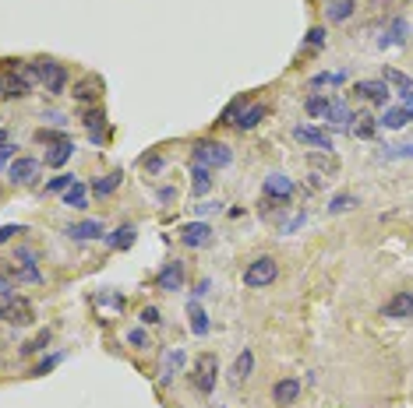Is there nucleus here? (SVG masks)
<instances>
[{"label": "nucleus", "instance_id": "36", "mask_svg": "<svg viewBox=\"0 0 413 408\" xmlns=\"http://www.w3.org/2000/svg\"><path fill=\"white\" fill-rule=\"evenodd\" d=\"M180 366H184V352H170L166 370H163V377H159V380H163V384H170V380H173V373H177Z\"/></svg>", "mask_w": 413, "mask_h": 408}, {"label": "nucleus", "instance_id": "4", "mask_svg": "<svg viewBox=\"0 0 413 408\" xmlns=\"http://www.w3.org/2000/svg\"><path fill=\"white\" fill-rule=\"evenodd\" d=\"M279 278V264L272 257H254L247 268H244V285L247 288H265Z\"/></svg>", "mask_w": 413, "mask_h": 408}, {"label": "nucleus", "instance_id": "12", "mask_svg": "<svg viewBox=\"0 0 413 408\" xmlns=\"http://www.w3.org/2000/svg\"><path fill=\"white\" fill-rule=\"evenodd\" d=\"M382 317H392V320L413 317V293H396V296L382 307Z\"/></svg>", "mask_w": 413, "mask_h": 408}, {"label": "nucleus", "instance_id": "11", "mask_svg": "<svg viewBox=\"0 0 413 408\" xmlns=\"http://www.w3.org/2000/svg\"><path fill=\"white\" fill-rule=\"evenodd\" d=\"M75 102H81V106H88V102H95L99 95H102V78L99 74H85L78 85H75Z\"/></svg>", "mask_w": 413, "mask_h": 408}, {"label": "nucleus", "instance_id": "42", "mask_svg": "<svg viewBox=\"0 0 413 408\" xmlns=\"http://www.w3.org/2000/svg\"><path fill=\"white\" fill-rule=\"evenodd\" d=\"M22 232H25V225H0V243H11L15 236H22Z\"/></svg>", "mask_w": 413, "mask_h": 408}, {"label": "nucleus", "instance_id": "34", "mask_svg": "<svg viewBox=\"0 0 413 408\" xmlns=\"http://www.w3.org/2000/svg\"><path fill=\"white\" fill-rule=\"evenodd\" d=\"M343 81H346V74H343V71H322V74H315V78H311V85H315V88H322V85H343Z\"/></svg>", "mask_w": 413, "mask_h": 408}, {"label": "nucleus", "instance_id": "7", "mask_svg": "<svg viewBox=\"0 0 413 408\" xmlns=\"http://www.w3.org/2000/svg\"><path fill=\"white\" fill-rule=\"evenodd\" d=\"M180 243H184L187 250L209 247V243H212V225H209V222H187V225H180Z\"/></svg>", "mask_w": 413, "mask_h": 408}, {"label": "nucleus", "instance_id": "5", "mask_svg": "<svg viewBox=\"0 0 413 408\" xmlns=\"http://www.w3.org/2000/svg\"><path fill=\"white\" fill-rule=\"evenodd\" d=\"M216 370H219V363H216V356H212V352H201V356L194 359L191 384H194V391H198V394H212V391H216Z\"/></svg>", "mask_w": 413, "mask_h": 408}, {"label": "nucleus", "instance_id": "57", "mask_svg": "<svg viewBox=\"0 0 413 408\" xmlns=\"http://www.w3.org/2000/svg\"><path fill=\"white\" fill-rule=\"evenodd\" d=\"M8 141H11V134H8V131H4V127H0V148H4V145H8Z\"/></svg>", "mask_w": 413, "mask_h": 408}, {"label": "nucleus", "instance_id": "1", "mask_svg": "<svg viewBox=\"0 0 413 408\" xmlns=\"http://www.w3.org/2000/svg\"><path fill=\"white\" fill-rule=\"evenodd\" d=\"M191 155H194V162H198V165H209V169H226V165L233 162L230 145H223V141H209V138L194 141Z\"/></svg>", "mask_w": 413, "mask_h": 408}, {"label": "nucleus", "instance_id": "35", "mask_svg": "<svg viewBox=\"0 0 413 408\" xmlns=\"http://www.w3.org/2000/svg\"><path fill=\"white\" fill-rule=\"evenodd\" d=\"M382 81H392V85H399V92L413 88V81H410L403 71H396V67H385V71H382Z\"/></svg>", "mask_w": 413, "mask_h": 408}, {"label": "nucleus", "instance_id": "43", "mask_svg": "<svg viewBox=\"0 0 413 408\" xmlns=\"http://www.w3.org/2000/svg\"><path fill=\"white\" fill-rule=\"evenodd\" d=\"M61 359H64L61 352H57V356H46V359H42V363H39V366H36L32 373H36V377H46V373H49V370H54V366H57Z\"/></svg>", "mask_w": 413, "mask_h": 408}, {"label": "nucleus", "instance_id": "45", "mask_svg": "<svg viewBox=\"0 0 413 408\" xmlns=\"http://www.w3.org/2000/svg\"><path fill=\"white\" fill-rule=\"evenodd\" d=\"M219 211H223V201H205V204H198V215H201V218L219 215Z\"/></svg>", "mask_w": 413, "mask_h": 408}, {"label": "nucleus", "instance_id": "31", "mask_svg": "<svg viewBox=\"0 0 413 408\" xmlns=\"http://www.w3.org/2000/svg\"><path fill=\"white\" fill-rule=\"evenodd\" d=\"M360 201H357V194H336L332 201H329V215H343V211H350V208H357Z\"/></svg>", "mask_w": 413, "mask_h": 408}, {"label": "nucleus", "instance_id": "24", "mask_svg": "<svg viewBox=\"0 0 413 408\" xmlns=\"http://www.w3.org/2000/svg\"><path fill=\"white\" fill-rule=\"evenodd\" d=\"M64 204H68V208H75V211L88 208V187H85L81 180H75V183L64 190Z\"/></svg>", "mask_w": 413, "mask_h": 408}, {"label": "nucleus", "instance_id": "18", "mask_svg": "<svg viewBox=\"0 0 413 408\" xmlns=\"http://www.w3.org/2000/svg\"><path fill=\"white\" fill-rule=\"evenodd\" d=\"M134 240H138V229H134V225H120V229L107 232L110 250H131V247H134Z\"/></svg>", "mask_w": 413, "mask_h": 408}, {"label": "nucleus", "instance_id": "38", "mask_svg": "<svg viewBox=\"0 0 413 408\" xmlns=\"http://www.w3.org/2000/svg\"><path fill=\"white\" fill-rule=\"evenodd\" d=\"M357 120H360V124L353 127V134H357V138H364V141H368V138H375V120H371V116H357Z\"/></svg>", "mask_w": 413, "mask_h": 408}, {"label": "nucleus", "instance_id": "16", "mask_svg": "<svg viewBox=\"0 0 413 408\" xmlns=\"http://www.w3.org/2000/svg\"><path fill=\"white\" fill-rule=\"evenodd\" d=\"M265 116H269V106H265V102H251V106H244V109H240L237 127H240V131H254L258 124L265 120Z\"/></svg>", "mask_w": 413, "mask_h": 408}, {"label": "nucleus", "instance_id": "33", "mask_svg": "<svg viewBox=\"0 0 413 408\" xmlns=\"http://www.w3.org/2000/svg\"><path fill=\"white\" fill-rule=\"evenodd\" d=\"M49 338H54V334H49V331H39L29 345H22V356H32V352H42V348L49 345Z\"/></svg>", "mask_w": 413, "mask_h": 408}, {"label": "nucleus", "instance_id": "2", "mask_svg": "<svg viewBox=\"0 0 413 408\" xmlns=\"http://www.w3.org/2000/svg\"><path fill=\"white\" fill-rule=\"evenodd\" d=\"M0 320L11 324V327H29V324L36 320V310H32V303H29L25 296L11 293V296L0 300Z\"/></svg>", "mask_w": 413, "mask_h": 408}, {"label": "nucleus", "instance_id": "50", "mask_svg": "<svg viewBox=\"0 0 413 408\" xmlns=\"http://www.w3.org/2000/svg\"><path fill=\"white\" fill-rule=\"evenodd\" d=\"M15 152H18V148H15V141H8L4 148H0V169H4V165L15 158Z\"/></svg>", "mask_w": 413, "mask_h": 408}, {"label": "nucleus", "instance_id": "53", "mask_svg": "<svg viewBox=\"0 0 413 408\" xmlns=\"http://www.w3.org/2000/svg\"><path fill=\"white\" fill-rule=\"evenodd\" d=\"M392 158H413V145H399L396 152H389Z\"/></svg>", "mask_w": 413, "mask_h": 408}, {"label": "nucleus", "instance_id": "17", "mask_svg": "<svg viewBox=\"0 0 413 408\" xmlns=\"http://www.w3.org/2000/svg\"><path fill=\"white\" fill-rule=\"evenodd\" d=\"M102 120H107V113H102L99 106H88V109H85V116H81V124L88 127V141H92V145H102V141H107V134L99 131V127H102Z\"/></svg>", "mask_w": 413, "mask_h": 408}, {"label": "nucleus", "instance_id": "27", "mask_svg": "<svg viewBox=\"0 0 413 408\" xmlns=\"http://www.w3.org/2000/svg\"><path fill=\"white\" fill-rule=\"evenodd\" d=\"M406 32H410V25H406L403 18H396V22L389 25V32L378 39V46H382V49H385V46H403V42H406Z\"/></svg>", "mask_w": 413, "mask_h": 408}, {"label": "nucleus", "instance_id": "32", "mask_svg": "<svg viewBox=\"0 0 413 408\" xmlns=\"http://www.w3.org/2000/svg\"><path fill=\"white\" fill-rule=\"evenodd\" d=\"M353 11H357L353 0H336V4L329 8V18L332 22H346V18H353Z\"/></svg>", "mask_w": 413, "mask_h": 408}, {"label": "nucleus", "instance_id": "29", "mask_svg": "<svg viewBox=\"0 0 413 408\" xmlns=\"http://www.w3.org/2000/svg\"><path fill=\"white\" fill-rule=\"evenodd\" d=\"M251 370H254V352H251V348H244V352L233 359V370H230V373H233V380L240 384V380L251 377Z\"/></svg>", "mask_w": 413, "mask_h": 408}, {"label": "nucleus", "instance_id": "40", "mask_svg": "<svg viewBox=\"0 0 413 408\" xmlns=\"http://www.w3.org/2000/svg\"><path fill=\"white\" fill-rule=\"evenodd\" d=\"M71 183H75V177H71V172H64V177H57V180L46 183V194H61V190H68Z\"/></svg>", "mask_w": 413, "mask_h": 408}, {"label": "nucleus", "instance_id": "19", "mask_svg": "<svg viewBox=\"0 0 413 408\" xmlns=\"http://www.w3.org/2000/svg\"><path fill=\"white\" fill-rule=\"evenodd\" d=\"M191 190L198 194V197H205V194H209L212 190V169L209 165H191Z\"/></svg>", "mask_w": 413, "mask_h": 408}, {"label": "nucleus", "instance_id": "56", "mask_svg": "<svg viewBox=\"0 0 413 408\" xmlns=\"http://www.w3.org/2000/svg\"><path fill=\"white\" fill-rule=\"evenodd\" d=\"M403 106L413 113V88H406V92H403Z\"/></svg>", "mask_w": 413, "mask_h": 408}, {"label": "nucleus", "instance_id": "49", "mask_svg": "<svg viewBox=\"0 0 413 408\" xmlns=\"http://www.w3.org/2000/svg\"><path fill=\"white\" fill-rule=\"evenodd\" d=\"M36 141H42V145H57V141H64V138H61V134H54V131H46V127H42V131H36Z\"/></svg>", "mask_w": 413, "mask_h": 408}, {"label": "nucleus", "instance_id": "48", "mask_svg": "<svg viewBox=\"0 0 413 408\" xmlns=\"http://www.w3.org/2000/svg\"><path fill=\"white\" fill-rule=\"evenodd\" d=\"M163 165H166V158H163V155H145V169H148V172H159Z\"/></svg>", "mask_w": 413, "mask_h": 408}, {"label": "nucleus", "instance_id": "3", "mask_svg": "<svg viewBox=\"0 0 413 408\" xmlns=\"http://www.w3.org/2000/svg\"><path fill=\"white\" fill-rule=\"evenodd\" d=\"M36 71H39V85L49 92V95H61L68 88V67L61 60H49V56H39L36 60Z\"/></svg>", "mask_w": 413, "mask_h": 408}, {"label": "nucleus", "instance_id": "23", "mask_svg": "<svg viewBox=\"0 0 413 408\" xmlns=\"http://www.w3.org/2000/svg\"><path fill=\"white\" fill-rule=\"evenodd\" d=\"M265 194H269V197H276V201H286V197L293 194V183L283 177V172H272V177L265 180Z\"/></svg>", "mask_w": 413, "mask_h": 408}, {"label": "nucleus", "instance_id": "54", "mask_svg": "<svg viewBox=\"0 0 413 408\" xmlns=\"http://www.w3.org/2000/svg\"><path fill=\"white\" fill-rule=\"evenodd\" d=\"M46 120H49V124H57V127H64V124H68V116H64V113H46Z\"/></svg>", "mask_w": 413, "mask_h": 408}, {"label": "nucleus", "instance_id": "25", "mask_svg": "<svg viewBox=\"0 0 413 408\" xmlns=\"http://www.w3.org/2000/svg\"><path fill=\"white\" fill-rule=\"evenodd\" d=\"M410 120H413V113H410L406 106H399V109H385V116H382L378 124H382L385 131H399V127H406Z\"/></svg>", "mask_w": 413, "mask_h": 408}, {"label": "nucleus", "instance_id": "55", "mask_svg": "<svg viewBox=\"0 0 413 408\" xmlns=\"http://www.w3.org/2000/svg\"><path fill=\"white\" fill-rule=\"evenodd\" d=\"M173 197H177V190H173V187H163V190H159V201H163V204H170Z\"/></svg>", "mask_w": 413, "mask_h": 408}, {"label": "nucleus", "instance_id": "37", "mask_svg": "<svg viewBox=\"0 0 413 408\" xmlns=\"http://www.w3.org/2000/svg\"><path fill=\"white\" fill-rule=\"evenodd\" d=\"M247 102L244 99H233L226 109H223V116H219V124H237V116H240V109H244Z\"/></svg>", "mask_w": 413, "mask_h": 408}, {"label": "nucleus", "instance_id": "14", "mask_svg": "<svg viewBox=\"0 0 413 408\" xmlns=\"http://www.w3.org/2000/svg\"><path fill=\"white\" fill-rule=\"evenodd\" d=\"M68 236L71 240H99V236H107V229H102V222L99 218H85V222H71L68 229Z\"/></svg>", "mask_w": 413, "mask_h": 408}, {"label": "nucleus", "instance_id": "26", "mask_svg": "<svg viewBox=\"0 0 413 408\" xmlns=\"http://www.w3.org/2000/svg\"><path fill=\"white\" fill-rule=\"evenodd\" d=\"M187 317H191V331H194L198 338L209 334V313H205V310L198 307V300H191V303H187Z\"/></svg>", "mask_w": 413, "mask_h": 408}, {"label": "nucleus", "instance_id": "20", "mask_svg": "<svg viewBox=\"0 0 413 408\" xmlns=\"http://www.w3.org/2000/svg\"><path fill=\"white\" fill-rule=\"evenodd\" d=\"M71 155H75V145L64 138V141H57V145H49V152H46V165H49V169H61Z\"/></svg>", "mask_w": 413, "mask_h": 408}, {"label": "nucleus", "instance_id": "30", "mask_svg": "<svg viewBox=\"0 0 413 408\" xmlns=\"http://www.w3.org/2000/svg\"><path fill=\"white\" fill-rule=\"evenodd\" d=\"M329 95H311L304 102V109H307V116H315V120H325V113H329Z\"/></svg>", "mask_w": 413, "mask_h": 408}, {"label": "nucleus", "instance_id": "58", "mask_svg": "<svg viewBox=\"0 0 413 408\" xmlns=\"http://www.w3.org/2000/svg\"><path fill=\"white\" fill-rule=\"evenodd\" d=\"M0 85H4V74H0Z\"/></svg>", "mask_w": 413, "mask_h": 408}, {"label": "nucleus", "instance_id": "46", "mask_svg": "<svg viewBox=\"0 0 413 408\" xmlns=\"http://www.w3.org/2000/svg\"><path fill=\"white\" fill-rule=\"evenodd\" d=\"M141 324H148V327H152V324H163V313H159L156 307H145V310H141Z\"/></svg>", "mask_w": 413, "mask_h": 408}, {"label": "nucleus", "instance_id": "22", "mask_svg": "<svg viewBox=\"0 0 413 408\" xmlns=\"http://www.w3.org/2000/svg\"><path fill=\"white\" fill-rule=\"evenodd\" d=\"M307 165H311L315 172H318V177H336V172H339V162L325 152V155H318V152H311V155H307Z\"/></svg>", "mask_w": 413, "mask_h": 408}, {"label": "nucleus", "instance_id": "9", "mask_svg": "<svg viewBox=\"0 0 413 408\" xmlns=\"http://www.w3.org/2000/svg\"><path fill=\"white\" fill-rule=\"evenodd\" d=\"M360 99H368V102H375V106H389V99H392V92H389V81H357V88H353Z\"/></svg>", "mask_w": 413, "mask_h": 408}, {"label": "nucleus", "instance_id": "51", "mask_svg": "<svg viewBox=\"0 0 413 408\" xmlns=\"http://www.w3.org/2000/svg\"><path fill=\"white\" fill-rule=\"evenodd\" d=\"M209 288H212V281H209V278H201V281L194 285V293H191V300H201V296H209Z\"/></svg>", "mask_w": 413, "mask_h": 408}, {"label": "nucleus", "instance_id": "41", "mask_svg": "<svg viewBox=\"0 0 413 408\" xmlns=\"http://www.w3.org/2000/svg\"><path fill=\"white\" fill-rule=\"evenodd\" d=\"M127 345H131V348H148V334H145L141 327H131V331H127Z\"/></svg>", "mask_w": 413, "mask_h": 408}, {"label": "nucleus", "instance_id": "10", "mask_svg": "<svg viewBox=\"0 0 413 408\" xmlns=\"http://www.w3.org/2000/svg\"><path fill=\"white\" fill-rule=\"evenodd\" d=\"M8 64H11V60H8ZM29 92H32V85H29V81L18 74V67L11 64V71L4 74V85H0V95H4V99H25Z\"/></svg>", "mask_w": 413, "mask_h": 408}, {"label": "nucleus", "instance_id": "15", "mask_svg": "<svg viewBox=\"0 0 413 408\" xmlns=\"http://www.w3.org/2000/svg\"><path fill=\"white\" fill-rule=\"evenodd\" d=\"M272 401H276L279 408H290L293 401H300V380H293V377L279 380V384L272 387Z\"/></svg>", "mask_w": 413, "mask_h": 408}, {"label": "nucleus", "instance_id": "13", "mask_svg": "<svg viewBox=\"0 0 413 408\" xmlns=\"http://www.w3.org/2000/svg\"><path fill=\"white\" fill-rule=\"evenodd\" d=\"M159 288L163 293H177V288H184V264L180 261H166L159 268Z\"/></svg>", "mask_w": 413, "mask_h": 408}, {"label": "nucleus", "instance_id": "8", "mask_svg": "<svg viewBox=\"0 0 413 408\" xmlns=\"http://www.w3.org/2000/svg\"><path fill=\"white\" fill-rule=\"evenodd\" d=\"M293 138H297L304 148H315V152H332V138H329L325 131L311 127V124H300V127H293Z\"/></svg>", "mask_w": 413, "mask_h": 408}, {"label": "nucleus", "instance_id": "52", "mask_svg": "<svg viewBox=\"0 0 413 408\" xmlns=\"http://www.w3.org/2000/svg\"><path fill=\"white\" fill-rule=\"evenodd\" d=\"M15 293V281L4 275V271H0V300H4V296H11Z\"/></svg>", "mask_w": 413, "mask_h": 408}, {"label": "nucleus", "instance_id": "47", "mask_svg": "<svg viewBox=\"0 0 413 408\" xmlns=\"http://www.w3.org/2000/svg\"><path fill=\"white\" fill-rule=\"evenodd\" d=\"M304 222H307V215H304V211H300V215H293V218H290V222H283V232H286V236H290V232H297V229H300V225H304Z\"/></svg>", "mask_w": 413, "mask_h": 408}, {"label": "nucleus", "instance_id": "39", "mask_svg": "<svg viewBox=\"0 0 413 408\" xmlns=\"http://www.w3.org/2000/svg\"><path fill=\"white\" fill-rule=\"evenodd\" d=\"M15 268H36V250L18 247V250H15Z\"/></svg>", "mask_w": 413, "mask_h": 408}, {"label": "nucleus", "instance_id": "44", "mask_svg": "<svg viewBox=\"0 0 413 408\" xmlns=\"http://www.w3.org/2000/svg\"><path fill=\"white\" fill-rule=\"evenodd\" d=\"M304 42H307V46H311V49H318V46L325 42V28H322V25H315L311 32H307V39H304Z\"/></svg>", "mask_w": 413, "mask_h": 408}, {"label": "nucleus", "instance_id": "21", "mask_svg": "<svg viewBox=\"0 0 413 408\" xmlns=\"http://www.w3.org/2000/svg\"><path fill=\"white\" fill-rule=\"evenodd\" d=\"M120 183H124V172H120V169H114L110 177H99V180H95V183H92L88 190H92L95 197H110V194H114V190H117Z\"/></svg>", "mask_w": 413, "mask_h": 408}, {"label": "nucleus", "instance_id": "6", "mask_svg": "<svg viewBox=\"0 0 413 408\" xmlns=\"http://www.w3.org/2000/svg\"><path fill=\"white\" fill-rule=\"evenodd\" d=\"M39 169H42V162H39V158L22 155V158H15V162L8 165V180H11L15 187H29V183H36V180H39Z\"/></svg>", "mask_w": 413, "mask_h": 408}, {"label": "nucleus", "instance_id": "28", "mask_svg": "<svg viewBox=\"0 0 413 408\" xmlns=\"http://www.w3.org/2000/svg\"><path fill=\"white\" fill-rule=\"evenodd\" d=\"M325 120H332V124H339V127H346L350 120H353V113H350V106H346V99H332L329 102V113H325Z\"/></svg>", "mask_w": 413, "mask_h": 408}]
</instances>
